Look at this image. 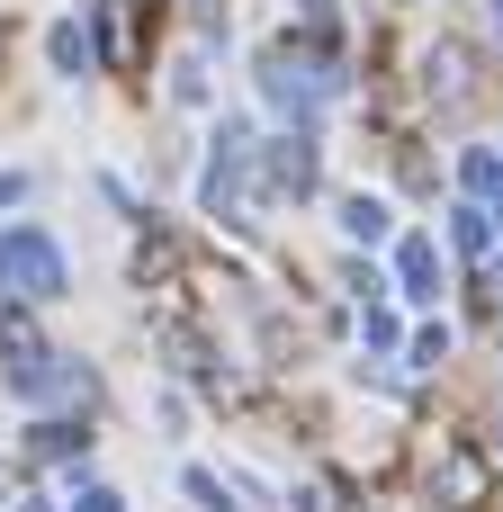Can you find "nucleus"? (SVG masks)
Here are the masks:
<instances>
[{"instance_id":"obj_1","label":"nucleus","mask_w":503,"mask_h":512,"mask_svg":"<svg viewBox=\"0 0 503 512\" xmlns=\"http://www.w3.org/2000/svg\"><path fill=\"white\" fill-rule=\"evenodd\" d=\"M0 297H63V252L36 234V225H9L0 234Z\"/></svg>"},{"instance_id":"obj_10","label":"nucleus","mask_w":503,"mask_h":512,"mask_svg":"<svg viewBox=\"0 0 503 512\" xmlns=\"http://www.w3.org/2000/svg\"><path fill=\"white\" fill-rule=\"evenodd\" d=\"M27 198V171H0V207H18Z\"/></svg>"},{"instance_id":"obj_12","label":"nucleus","mask_w":503,"mask_h":512,"mask_svg":"<svg viewBox=\"0 0 503 512\" xmlns=\"http://www.w3.org/2000/svg\"><path fill=\"white\" fill-rule=\"evenodd\" d=\"M27 512H36V504H27Z\"/></svg>"},{"instance_id":"obj_4","label":"nucleus","mask_w":503,"mask_h":512,"mask_svg":"<svg viewBox=\"0 0 503 512\" xmlns=\"http://www.w3.org/2000/svg\"><path fill=\"white\" fill-rule=\"evenodd\" d=\"M99 36H108V63L135 54V0H99Z\"/></svg>"},{"instance_id":"obj_9","label":"nucleus","mask_w":503,"mask_h":512,"mask_svg":"<svg viewBox=\"0 0 503 512\" xmlns=\"http://www.w3.org/2000/svg\"><path fill=\"white\" fill-rule=\"evenodd\" d=\"M72 512H117V495H108V486H81V495H72Z\"/></svg>"},{"instance_id":"obj_2","label":"nucleus","mask_w":503,"mask_h":512,"mask_svg":"<svg viewBox=\"0 0 503 512\" xmlns=\"http://www.w3.org/2000/svg\"><path fill=\"white\" fill-rule=\"evenodd\" d=\"M270 180L306 198V189H315V144H306V135H279V153H270Z\"/></svg>"},{"instance_id":"obj_5","label":"nucleus","mask_w":503,"mask_h":512,"mask_svg":"<svg viewBox=\"0 0 503 512\" xmlns=\"http://www.w3.org/2000/svg\"><path fill=\"white\" fill-rule=\"evenodd\" d=\"M342 234L351 243H387V207L378 198H342Z\"/></svg>"},{"instance_id":"obj_7","label":"nucleus","mask_w":503,"mask_h":512,"mask_svg":"<svg viewBox=\"0 0 503 512\" xmlns=\"http://www.w3.org/2000/svg\"><path fill=\"white\" fill-rule=\"evenodd\" d=\"M441 360H450V333L423 324V333H414V369H441Z\"/></svg>"},{"instance_id":"obj_8","label":"nucleus","mask_w":503,"mask_h":512,"mask_svg":"<svg viewBox=\"0 0 503 512\" xmlns=\"http://www.w3.org/2000/svg\"><path fill=\"white\" fill-rule=\"evenodd\" d=\"M360 333H369V351H396V315H387V306H369V324H360Z\"/></svg>"},{"instance_id":"obj_3","label":"nucleus","mask_w":503,"mask_h":512,"mask_svg":"<svg viewBox=\"0 0 503 512\" xmlns=\"http://www.w3.org/2000/svg\"><path fill=\"white\" fill-rule=\"evenodd\" d=\"M396 279H405V297H432V279H441V252H432L423 234H405V252H396Z\"/></svg>"},{"instance_id":"obj_11","label":"nucleus","mask_w":503,"mask_h":512,"mask_svg":"<svg viewBox=\"0 0 503 512\" xmlns=\"http://www.w3.org/2000/svg\"><path fill=\"white\" fill-rule=\"evenodd\" d=\"M0 351H27V342H18V315H9V306H0Z\"/></svg>"},{"instance_id":"obj_6","label":"nucleus","mask_w":503,"mask_h":512,"mask_svg":"<svg viewBox=\"0 0 503 512\" xmlns=\"http://www.w3.org/2000/svg\"><path fill=\"white\" fill-rule=\"evenodd\" d=\"M54 63H63V72H81V63H90V45H81V27H72V18L54 27Z\"/></svg>"}]
</instances>
